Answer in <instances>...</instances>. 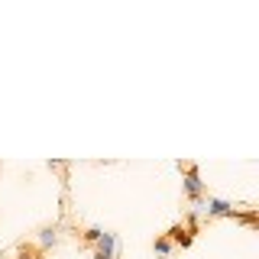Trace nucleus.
<instances>
[{"instance_id":"1","label":"nucleus","mask_w":259,"mask_h":259,"mask_svg":"<svg viewBox=\"0 0 259 259\" xmlns=\"http://www.w3.org/2000/svg\"><path fill=\"white\" fill-rule=\"evenodd\" d=\"M178 172H182L185 198H188L191 204L201 210V204H204V194H207V182L201 178V172H198V165H194V162H178Z\"/></svg>"},{"instance_id":"2","label":"nucleus","mask_w":259,"mask_h":259,"mask_svg":"<svg viewBox=\"0 0 259 259\" xmlns=\"http://www.w3.org/2000/svg\"><path fill=\"white\" fill-rule=\"evenodd\" d=\"M233 210L237 207H233L230 201H224V198H207L204 204H201V214H204L207 221L210 217H233Z\"/></svg>"},{"instance_id":"3","label":"nucleus","mask_w":259,"mask_h":259,"mask_svg":"<svg viewBox=\"0 0 259 259\" xmlns=\"http://www.w3.org/2000/svg\"><path fill=\"white\" fill-rule=\"evenodd\" d=\"M162 237H165L168 243H172V246H182V249H188L191 243H194V233H191L185 224H172L165 233H162Z\"/></svg>"},{"instance_id":"4","label":"nucleus","mask_w":259,"mask_h":259,"mask_svg":"<svg viewBox=\"0 0 259 259\" xmlns=\"http://www.w3.org/2000/svg\"><path fill=\"white\" fill-rule=\"evenodd\" d=\"M94 253H104V256L117 259V256H120V246H117V233H107V230H104V233H101V240L94 243Z\"/></svg>"},{"instance_id":"5","label":"nucleus","mask_w":259,"mask_h":259,"mask_svg":"<svg viewBox=\"0 0 259 259\" xmlns=\"http://www.w3.org/2000/svg\"><path fill=\"white\" fill-rule=\"evenodd\" d=\"M55 243H59V227L46 224L42 230H39V249H49V246H55Z\"/></svg>"},{"instance_id":"6","label":"nucleus","mask_w":259,"mask_h":259,"mask_svg":"<svg viewBox=\"0 0 259 259\" xmlns=\"http://www.w3.org/2000/svg\"><path fill=\"white\" fill-rule=\"evenodd\" d=\"M13 259H42V249L32 246V243H20L16 246V256Z\"/></svg>"},{"instance_id":"7","label":"nucleus","mask_w":259,"mask_h":259,"mask_svg":"<svg viewBox=\"0 0 259 259\" xmlns=\"http://www.w3.org/2000/svg\"><path fill=\"white\" fill-rule=\"evenodd\" d=\"M152 249H156V256H162V259L175 253V246H172V243H168L165 237H156V243H152Z\"/></svg>"},{"instance_id":"8","label":"nucleus","mask_w":259,"mask_h":259,"mask_svg":"<svg viewBox=\"0 0 259 259\" xmlns=\"http://www.w3.org/2000/svg\"><path fill=\"white\" fill-rule=\"evenodd\" d=\"M101 233H104V230H101V227H88V230H84V233H81V237H84V243H88V246H94V243H97V240H101Z\"/></svg>"},{"instance_id":"9","label":"nucleus","mask_w":259,"mask_h":259,"mask_svg":"<svg viewBox=\"0 0 259 259\" xmlns=\"http://www.w3.org/2000/svg\"><path fill=\"white\" fill-rule=\"evenodd\" d=\"M91 259H110V256H104V253H94V256H91Z\"/></svg>"}]
</instances>
